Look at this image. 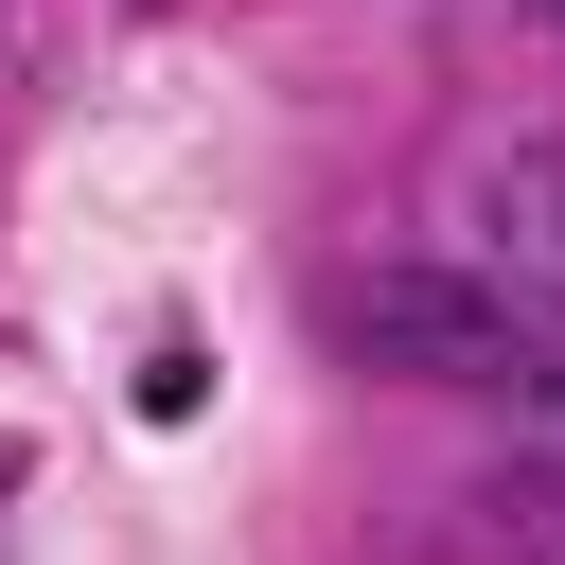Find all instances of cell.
I'll list each match as a JSON object with an SVG mask.
<instances>
[{"label": "cell", "instance_id": "1", "mask_svg": "<svg viewBox=\"0 0 565 565\" xmlns=\"http://www.w3.org/2000/svg\"><path fill=\"white\" fill-rule=\"evenodd\" d=\"M335 335L371 371H406V388H530V335H512V300L477 265H371L335 300Z\"/></svg>", "mask_w": 565, "mask_h": 565}, {"label": "cell", "instance_id": "2", "mask_svg": "<svg viewBox=\"0 0 565 565\" xmlns=\"http://www.w3.org/2000/svg\"><path fill=\"white\" fill-rule=\"evenodd\" d=\"M530 406H547V424H565V371H530Z\"/></svg>", "mask_w": 565, "mask_h": 565}, {"label": "cell", "instance_id": "3", "mask_svg": "<svg viewBox=\"0 0 565 565\" xmlns=\"http://www.w3.org/2000/svg\"><path fill=\"white\" fill-rule=\"evenodd\" d=\"M547 177H565V159H547ZM547 212H565V194H547Z\"/></svg>", "mask_w": 565, "mask_h": 565}]
</instances>
